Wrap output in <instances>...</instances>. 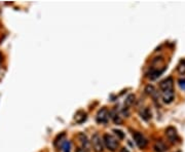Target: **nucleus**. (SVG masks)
Segmentation results:
<instances>
[{
	"label": "nucleus",
	"mask_w": 185,
	"mask_h": 152,
	"mask_svg": "<svg viewBox=\"0 0 185 152\" xmlns=\"http://www.w3.org/2000/svg\"><path fill=\"white\" fill-rule=\"evenodd\" d=\"M163 71H164V69H160V70H158V69L152 68L151 70L147 73V77H148L149 79L154 80V79H156V78H157L158 76L162 74V73H163Z\"/></svg>",
	"instance_id": "obj_8"
},
{
	"label": "nucleus",
	"mask_w": 185,
	"mask_h": 152,
	"mask_svg": "<svg viewBox=\"0 0 185 152\" xmlns=\"http://www.w3.org/2000/svg\"><path fill=\"white\" fill-rule=\"evenodd\" d=\"M75 152H86V151L82 147H78V148H76V149H75Z\"/></svg>",
	"instance_id": "obj_20"
},
{
	"label": "nucleus",
	"mask_w": 185,
	"mask_h": 152,
	"mask_svg": "<svg viewBox=\"0 0 185 152\" xmlns=\"http://www.w3.org/2000/svg\"><path fill=\"white\" fill-rule=\"evenodd\" d=\"M179 85H180L181 89L185 91V79H180V80H179Z\"/></svg>",
	"instance_id": "obj_19"
},
{
	"label": "nucleus",
	"mask_w": 185,
	"mask_h": 152,
	"mask_svg": "<svg viewBox=\"0 0 185 152\" xmlns=\"http://www.w3.org/2000/svg\"><path fill=\"white\" fill-rule=\"evenodd\" d=\"M134 102H135V96H134V95H129V96H128V98H126V102H124V106H126V107L132 106V105L134 104Z\"/></svg>",
	"instance_id": "obj_14"
},
{
	"label": "nucleus",
	"mask_w": 185,
	"mask_h": 152,
	"mask_svg": "<svg viewBox=\"0 0 185 152\" xmlns=\"http://www.w3.org/2000/svg\"><path fill=\"white\" fill-rule=\"evenodd\" d=\"M92 148L95 149L96 152H102L104 149V145H103V141H102L101 137L98 134H95L92 137Z\"/></svg>",
	"instance_id": "obj_2"
},
{
	"label": "nucleus",
	"mask_w": 185,
	"mask_h": 152,
	"mask_svg": "<svg viewBox=\"0 0 185 152\" xmlns=\"http://www.w3.org/2000/svg\"><path fill=\"white\" fill-rule=\"evenodd\" d=\"M109 115H110V113L108 112V110L106 108H102L101 110H99L97 114V121L99 123H107L109 119Z\"/></svg>",
	"instance_id": "obj_4"
},
{
	"label": "nucleus",
	"mask_w": 185,
	"mask_h": 152,
	"mask_svg": "<svg viewBox=\"0 0 185 152\" xmlns=\"http://www.w3.org/2000/svg\"><path fill=\"white\" fill-rule=\"evenodd\" d=\"M86 119V113L84 111H78L75 114V121L77 123L84 122Z\"/></svg>",
	"instance_id": "obj_11"
},
{
	"label": "nucleus",
	"mask_w": 185,
	"mask_h": 152,
	"mask_svg": "<svg viewBox=\"0 0 185 152\" xmlns=\"http://www.w3.org/2000/svg\"><path fill=\"white\" fill-rule=\"evenodd\" d=\"M133 138L139 148L144 149V148L147 146V140L145 139V137L143 136L142 134H140V133H138V132L133 133Z\"/></svg>",
	"instance_id": "obj_3"
},
{
	"label": "nucleus",
	"mask_w": 185,
	"mask_h": 152,
	"mask_svg": "<svg viewBox=\"0 0 185 152\" xmlns=\"http://www.w3.org/2000/svg\"><path fill=\"white\" fill-rule=\"evenodd\" d=\"M145 91H146V94H148V95H150V96H155L156 94V89H154V86L153 85H147L146 87H145Z\"/></svg>",
	"instance_id": "obj_15"
},
{
	"label": "nucleus",
	"mask_w": 185,
	"mask_h": 152,
	"mask_svg": "<svg viewBox=\"0 0 185 152\" xmlns=\"http://www.w3.org/2000/svg\"><path fill=\"white\" fill-rule=\"evenodd\" d=\"M166 136L168 137V139L171 141L172 143H175V142L178 140L177 131H176V129L173 127H169L167 129H166Z\"/></svg>",
	"instance_id": "obj_7"
},
{
	"label": "nucleus",
	"mask_w": 185,
	"mask_h": 152,
	"mask_svg": "<svg viewBox=\"0 0 185 152\" xmlns=\"http://www.w3.org/2000/svg\"><path fill=\"white\" fill-rule=\"evenodd\" d=\"M141 117H142L144 120L148 121L149 119L151 118V111H150V109H149V108H144L143 111L141 112Z\"/></svg>",
	"instance_id": "obj_13"
},
{
	"label": "nucleus",
	"mask_w": 185,
	"mask_h": 152,
	"mask_svg": "<svg viewBox=\"0 0 185 152\" xmlns=\"http://www.w3.org/2000/svg\"><path fill=\"white\" fill-rule=\"evenodd\" d=\"M154 150L155 152H165L167 150V146L165 145L163 141H156L154 144Z\"/></svg>",
	"instance_id": "obj_10"
},
{
	"label": "nucleus",
	"mask_w": 185,
	"mask_h": 152,
	"mask_svg": "<svg viewBox=\"0 0 185 152\" xmlns=\"http://www.w3.org/2000/svg\"><path fill=\"white\" fill-rule=\"evenodd\" d=\"M110 115H111V118L113 119V121H114L115 124H120V123L122 122V119L120 118L119 114L115 111V110H113V111L110 112Z\"/></svg>",
	"instance_id": "obj_12"
},
{
	"label": "nucleus",
	"mask_w": 185,
	"mask_h": 152,
	"mask_svg": "<svg viewBox=\"0 0 185 152\" xmlns=\"http://www.w3.org/2000/svg\"><path fill=\"white\" fill-rule=\"evenodd\" d=\"M162 98H163L164 102H165L166 104L172 103L175 98L174 89H166V91H162Z\"/></svg>",
	"instance_id": "obj_5"
},
{
	"label": "nucleus",
	"mask_w": 185,
	"mask_h": 152,
	"mask_svg": "<svg viewBox=\"0 0 185 152\" xmlns=\"http://www.w3.org/2000/svg\"><path fill=\"white\" fill-rule=\"evenodd\" d=\"M159 89L160 91H166V89H174V81L173 78L168 77L164 79L163 81L159 83Z\"/></svg>",
	"instance_id": "obj_6"
},
{
	"label": "nucleus",
	"mask_w": 185,
	"mask_h": 152,
	"mask_svg": "<svg viewBox=\"0 0 185 152\" xmlns=\"http://www.w3.org/2000/svg\"><path fill=\"white\" fill-rule=\"evenodd\" d=\"M78 139H79V141H80V143H81L82 148H84L86 151V150H88V148H90V143H88V137H86L84 134H79Z\"/></svg>",
	"instance_id": "obj_9"
},
{
	"label": "nucleus",
	"mask_w": 185,
	"mask_h": 152,
	"mask_svg": "<svg viewBox=\"0 0 185 152\" xmlns=\"http://www.w3.org/2000/svg\"><path fill=\"white\" fill-rule=\"evenodd\" d=\"M103 142H104V144H105V146H106L109 150H111V151H114V150H116V148L118 147L117 140H116L113 136H111V135H109V134L104 135Z\"/></svg>",
	"instance_id": "obj_1"
},
{
	"label": "nucleus",
	"mask_w": 185,
	"mask_h": 152,
	"mask_svg": "<svg viewBox=\"0 0 185 152\" xmlns=\"http://www.w3.org/2000/svg\"><path fill=\"white\" fill-rule=\"evenodd\" d=\"M70 147H71V144L69 141H66L65 143L63 145V151L64 152H70Z\"/></svg>",
	"instance_id": "obj_17"
},
{
	"label": "nucleus",
	"mask_w": 185,
	"mask_h": 152,
	"mask_svg": "<svg viewBox=\"0 0 185 152\" xmlns=\"http://www.w3.org/2000/svg\"><path fill=\"white\" fill-rule=\"evenodd\" d=\"M113 132H114L115 135L118 137V139H124V134L120 131V129H113Z\"/></svg>",
	"instance_id": "obj_18"
},
{
	"label": "nucleus",
	"mask_w": 185,
	"mask_h": 152,
	"mask_svg": "<svg viewBox=\"0 0 185 152\" xmlns=\"http://www.w3.org/2000/svg\"><path fill=\"white\" fill-rule=\"evenodd\" d=\"M121 152H129V151H128V150H126V148H124V149L121 150Z\"/></svg>",
	"instance_id": "obj_21"
},
{
	"label": "nucleus",
	"mask_w": 185,
	"mask_h": 152,
	"mask_svg": "<svg viewBox=\"0 0 185 152\" xmlns=\"http://www.w3.org/2000/svg\"><path fill=\"white\" fill-rule=\"evenodd\" d=\"M178 72L180 74H185V60L181 61V63L178 65Z\"/></svg>",
	"instance_id": "obj_16"
}]
</instances>
